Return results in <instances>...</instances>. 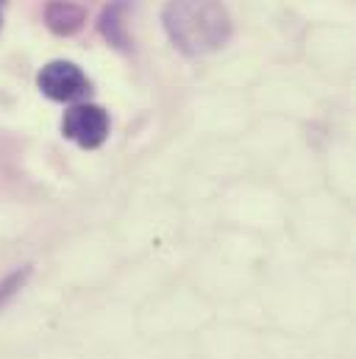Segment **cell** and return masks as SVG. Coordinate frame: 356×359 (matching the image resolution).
I'll return each instance as SVG.
<instances>
[{"label": "cell", "mask_w": 356, "mask_h": 359, "mask_svg": "<svg viewBox=\"0 0 356 359\" xmlns=\"http://www.w3.org/2000/svg\"><path fill=\"white\" fill-rule=\"evenodd\" d=\"M131 0H111L103 14H100V34L120 50H128L131 48V39H128V25H125V11H128Z\"/></svg>", "instance_id": "obj_4"}, {"label": "cell", "mask_w": 356, "mask_h": 359, "mask_svg": "<svg viewBox=\"0 0 356 359\" xmlns=\"http://www.w3.org/2000/svg\"><path fill=\"white\" fill-rule=\"evenodd\" d=\"M28 276H31V268H22V270H14L8 278H3V281H0V306H3V304H6V301H8V298L22 287V281H25Z\"/></svg>", "instance_id": "obj_6"}, {"label": "cell", "mask_w": 356, "mask_h": 359, "mask_svg": "<svg viewBox=\"0 0 356 359\" xmlns=\"http://www.w3.org/2000/svg\"><path fill=\"white\" fill-rule=\"evenodd\" d=\"M87 20V11L76 3H67V0H53L48 8H45V22L53 34H62V36H70L76 31H81Z\"/></svg>", "instance_id": "obj_5"}, {"label": "cell", "mask_w": 356, "mask_h": 359, "mask_svg": "<svg viewBox=\"0 0 356 359\" xmlns=\"http://www.w3.org/2000/svg\"><path fill=\"white\" fill-rule=\"evenodd\" d=\"M36 84L50 100H76L89 92L87 76L73 62H50L39 70Z\"/></svg>", "instance_id": "obj_3"}, {"label": "cell", "mask_w": 356, "mask_h": 359, "mask_svg": "<svg viewBox=\"0 0 356 359\" xmlns=\"http://www.w3.org/2000/svg\"><path fill=\"white\" fill-rule=\"evenodd\" d=\"M162 20L170 42L186 56L212 53L231 36V20L220 0H170Z\"/></svg>", "instance_id": "obj_1"}, {"label": "cell", "mask_w": 356, "mask_h": 359, "mask_svg": "<svg viewBox=\"0 0 356 359\" xmlns=\"http://www.w3.org/2000/svg\"><path fill=\"white\" fill-rule=\"evenodd\" d=\"M62 131L81 148H100L109 137V114L95 103L73 106L62 120Z\"/></svg>", "instance_id": "obj_2"}]
</instances>
